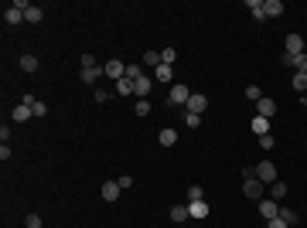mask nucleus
<instances>
[{
    "label": "nucleus",
    "mask_w": 307,
    "mask_h": 228,
    "mask_svg": "<svg viewBox=\"0 0 307 228\" xmlns=\"http://www.w3.org/2000/svg\"><path fill=\"white\" fill-rule=\"evenodd\" d=\"M137 116H151V102H147V99L137 102Z\"/></svg>",
    "instance_id": "34"
},
{
    "label": "nucleus",
    "mask_w": 307,
    "mask_h": 228,
    "mask_svg": "<svg viewBox=\"0 0 307 228\" xmlns=\"http://www.w3.org/2000/svg\"><path fill=\"white\" fill-rule=\"evenodd\" d=\"M144 65L157 68V65H160V51H147V55H144Z\"/></svg>",
    "instance_id": "31"
},
{
    "label": "nucleus",
    "mask_w": 307,
    "mask_h": 228,
    "mask_svg": "<svg viewBox=\"0 0 307 228\" xmlns=\"http://www.w3.org/2000/svg\"><path fill=\"white\" fill-rule=\"evenodd\" d=\"M24 225H27V228H41V218H38V215H27Z\"/></svg>",
    "instance_id": "36"
},
{
    "label": "nucleus",
    "mask_w": 307,
    "mask_h": 228,
    "mask_svg": "<svg viewBox=\"0 0 307 228\" xmlns=\"http://www.w3.org/2000/svg\"><path fill=\"white\" fill-rule=\"evenodd\" d=\"M259 147H263V150H273V147H277V140L266 133V137H259Z\"/></svg>",
    "instance_id": "35"
},
{
    "label": "nucleus",
    "mask_w": 307,
    "mask_h": 228,
    "mask_svg": "<svg viewBox=\"0 0 307 228\" xmlns=\"http://www.w3.org/2000/svg\"><path fill=\"white\" fill-rule=\"evenodd\" d=\"M191 201H205V191H202L198 184H191V187H188V205H191Z\"/></svg>",
    "instance_id": "27"
},
{
    "label": "nucleus",
    "mask_w": 307,
    "mask_h": 228,
    "mask_svg": "<svg viewBox=\"0 0 307 228\" xmlns=\"http://www.w3.org/2000/svg\"><path fill=\"white\" fill-rule=\"evenodd\" d=\"M304 51H307V38H304Z\"/></svg>",
    "instance_id": "38"
},
{
    "label": "nucleus",
    "mask_w": 307,
    "mask_h": 228,
    "mask_svg": "<svg viewBox=\"0 0 307 228\" xmlns=\"http://www.w3.org/2000/svg\"><path fill=\"white\" fill-rule=\"evenodd\" d=\"M304 51V38L301 34H287V51L283 55H301Z\"/></svg>",
    "instance_id": "13"
},
{
    "label": "nucleus",
    "mask_w": 307,
    "mask_h": 228,
    "mask_svg": "<svg viewBox=\"0 0 307 228\" xmlns=\"http://www.w3.org/2000/svg\"><path fill=\"white\" fill-rule=\"evenodd\" d=\"M174 58H178L174 48H164V51H160V65H174Z\"/></svg>",
    "instance_id": "28"
},
{
    "label": "nucleus",
    "mask_w": 307,
    "mask_h": 228,
    "mask_svg": "<svg viewBox=\"0 0 307 228\" xmlns=\"http://www.w3.org/2000/svg\"><path fill=\"white\" fill-rule=\"evenodd\" d=\"M259 215L266 222H273V218H280V205L277 201H259Z\"/></svg>",
    "instance_id": "11"
},
{
    "label": "nucleus",
    "mask_w": 307,
    "mask_h": 228,
    "mask_svg": "<svg viewBox=\"0 0 307 228\" xmlns=\"http://www.w3.org/2000/svg\"><path fill=\"white\" fill-rule=\"evenodd\" d=\"M280 62H283V65H290L294 72H301V75H307V51H301V55H283Z\"/></svg>",
    "instance_id": "6"
},
{
    "label": "nucleus",
    "mask_w": 307,
    "mask_h": 228,
    "mask_svg": "<svg viewBox=\"0 0 307 228\" xmlns=\"http://www.w3.org/2000/svg\"><path fill=\"white\" fill-rule=\"evenodd\" d=\"M41 17H45V10H41L38 3H31V7L24 10V21H27V24H41Z\"/></svg>",
    "instance_id": "19"
},
{
    "label": "nucleus",
    "mask_w": 307,
    "mask_h": 228,
    "mask_svg": "<svg viewBox=\"0 0 307 228\" xmlns=\"http://www.w3.org/2000/svg\"><path fill=\"white\" fill-rule=\"evenodd\" d=\"M191 215H188V205H171V222L174 225H184Z\"/></svg>",
    "instance_id": "15"
},
{
    "label": "nucleus",
    "mask_w": 307,
    "mask_h": 228,
    "mask_svg": "<svg viewBox=\"0 0 307 228\" xmlns=\"http://www.w3.org/2000/svg\"><path fill=\"white\" fill-rule=\"evenodd\" d=\"M246 7L253 10V21H256V24L266 21V14H263V0H246Z\"/></svg>",
    "instance_id": "18"
},
{
    "label": "nucleus",
    "mask_w": 307,
    "mask_h": 228,
    "mask_svg": "<svg viewBox=\"0 0 307 228\" xmlns=\"http://www.w3.org/2000/svg\"><path fill=\"white\" fill-rule=\"evenodd\" d=\"M151 85H154V78H151V75H140L137 82H133V95H140V99H147V92H151Z\"/></svg>",
    "instance_id": "12"
},
{
    "label": "nucleus",
    "mask_w": 307,
    "mask_h": 228,
    "mask_svg": "<svg viewBox=\"0 0 307 228\" xmlns=\"http://www.w3.org/2000/svg\"><path fill=\"white\" fill-rule=\"evenodd\" d=\"M253 133H256V137H266V133H270V119H266V116H253Z\"/></svg>",
    "instance_id": "21"
},
{
    "label": "nucleus",
    "mask_w": 307,
    "mask_h": 228,
    "mask_svg": "<svg viewBox=\"0 0 307 228\" xmlns=\"http://www.w3.org/2000/svg\"><path fill=\"white\" fill-rule=\"evenodd\" d=\"M171 68H174V65H157V68H154V82H167V85H171Z\"/></svg>",
    "instance_id": "22"
},
{
    "label": "nucleus",
    "mask_w": 307,
    "mask_h": 228,
    "mask_svg": "<svg viewBox=\"0 0 307 228\" xmlns=\"http://www.w3.org/2000/svg\"><path fill=\"white\" fill-rule=\"evenodd\" d=\"M157 140H160L164 147H174V143H178V130H160V133H157Z\"/></svg>",
    "instance_id": "23"
},
{
    "label": "nucleus",
    "mask_w": 307,
    "mask_h": 228,
    "mask_svg": "<svg viewBox=\"0 0 307 228\" xmlns=\"http://www.w3.org/2000/svg\"><path fill=\"white\" fill-rule=\"evenodd\" d=\"M246 99H249V102H259V99H263V89H259V85H249V89H246Z\"/></svg>",
    "instance_id": "29"
},
{
    "label": "nucleus",
    "mask_w": 307,
    "mask_h": 228,
    "mask_svg": "<svg viewBox=\"0 0 307 228\" xmlns=\"http://www.w3.org/2000/svg\"><path fill=\"white\" fill-rule=\"evenodd\" d=\"M10 119H14V123H27V119H34V113H31V106L17 102V106H14V113H10Z\"/></svg>",
    "instance_id": "10"
},
{
    "label": "nucleus",
    "mask_w": 307,
    "mask_h": 228,
    "mask_svg": "<svg viewBox=\"0 0 307 228\" xmlns=\"http://www.w3.org/2000/svg\"><path fill=\"white\" fill-rule=\"evenodd\" d=\"M266 228H290L283 218H273V222H266Z\"/></svg>",
    "instance_id": "37"
},
{
    "label": "nucleus",
    "mask_w": 307,
    "mask_h": 228,
    "mask_svg": "<svg viewBox=\"0 0 307 228\" xmlns=\"http://www.w3.org/2000/svg\"><path fill=\"white\" fill-rule=\"evenodd\" d=\"M181 119H184V126H188V130H195V126L202 123V116H195V113H184Z\"/></svg>",
    "instance_id": "32"
},
{
    "label": "nucleus",
    "mask_w": 307,
    "mask_h": 228,
    "mask_svg": "<svg viewBox=\"0 0 307 228\" xmlns=\"http://www.w3.org/2000/svg\"><path fill=\"white\" fill-rule=\"evenodd\" d=\"M263 14H266V17H280V14H283V3H280V0H263Z\"/></svg>",
    "instance_id": "17"
},
{
    "label": "nucleus",
    "mask_w": 307,
    "mask_h": 228,
    "mask_svg": "<svg viewBox=\"0 0 307 228\" xmlns=\"http://www.w3.org/2000/svg\"><path fill=\"white\" fill-rule=\"evenodd\" d=\"M102 72H106L109 78H116V82H120V78H127V65H123L120 58H113V62H106V65H102Z\"/></svg>",
    "instance_id": "7"
},
{
    "label": "nucleus",
    "mask_w": 307,
    "mask_h": 228,
    "mask_svg": "<svg viewBox=\"0 0 307 228\" xmlns=\"http://www.w3.org/2000/svg\"><path fill=\"white\" fill-rule=\"evenodd\" d=\"M188 99H191V89H188L184 82H174V85H171L167 102H171V106H188Z\"/></svg>",
    "instance_id": "3"
},
{
    "label": "nucleus",
    "mask_w": 307,
    "mask_h": 228,
    "mask_svg": "<svg viewBox=\"0 0 307 228\" xmlns=\"http://www.w3.org/2000/svg\"><path fill=\"white\" fill-rule=\"evenodd\" d=\"M297 92H307V75H301V72H294V82H290Z\"/></svg>",
    "instance_id": "30"
},
{
    "label": "nucleus",
    "mask_w": 307,
    "mask_h": 228,
    "mask_svg": "<svg viewBox=\"0 0 307 228\" xmlns=\"http://www.w3.org/2000/svg\"><path fill=\"white\" fill-rule=\"evenodd\" d=\"M3 21H7V27H14V24L24 21V10H17L14 3H7V7H3Z\"/></svg>",
    "instance_id": "9"
},
{
    "label": "nucleus",
    "mask_w": 307,
    "mask_h": 228,
    "mask_svg": "<svg viewBox=\"0 0 307 228\" xmlns=\"http://www.w3.org/2000/svg\"><path fill=\"white\" fill-rule=\"evenodd\" d=\"M120 191H123V187H120L116 181H106L99 194H102V201H116V198H120Z\"/></svg>",
    "instance_id": "14"
},
{
    "label": "nucleus",
    "mask_w": 307,
    "mask_h": 228,
    "mask_svg": "<svg viewBox=\"0 0 307 228\" xmlns=\"http://www.w3.org/2000/svg\"><path fill=\"white\" fill-rule=\"evenodd\" d=\"M270 198H273V201H283V198H287V184H283V181L270 184Z\"/></svg>",
    "instance_id": "24"
},
{
    "label": "nucleus",
    "mask_w": 307,
    "mask_h": 228,
    "mask_svg": "<svg viewBox=\"0 0 307 228\" xmlns=\"http://www.w3.org/2000/svg\"><path fill=\"white\" fill-rule=\"evenodd\" d=\"M116 184H120L123 191H130V187H133V177H130V174H120V177H116Z\"/></svg>",
    "instance_id": "33"
},
{
    "label": "nucleus",
    "mask_w": 307,
    "mask_h": 228,
    "mask_svg": "<svg viewBox=\"0 0 307 228\" xmlns=\"http://www.w3.org/2000/svg\"><path fill=\"white\" fill-rule=\"evenodd\" d=\"M116 95H133V78H120L116 82Z\"/></svg>",
    "instance_id": "25"
},
{
    "label": "nucleus",
    "mask_w": 307,
    "mask_h": 228,
    "mask_svg": "<svg viewBox=\"0 0 307 228\" xmlns=\"http://www.w3.org/2000/svg\"><path fill=\"white\" fill-rule=\"evenodd\" d=\"M78 65H82V68H78V78H82L85 85H96L99 78L106 75V72H102V65H99L92 55H82V62H78Z\"/></svg>",
    "instance_id": "1"
},
{
    "label": "nucleus",
    "mask_w": 307,
    "mask_h": 228,
    "mask_svg": "<svg viewBox=\"0 0 307 228\" xmlns=\"http://www.w3.org/2000/svg\"><path fill=\"white\" fill-rule=\"evenodd\" d=\"M208 211H212V208H208L205 201H191V205H188V215H191V218H208Z\"/></svg>",
    "instance_id": "16"
},
{
    "label": "nucleus",
    "mask_w": 307,
    "mask_h": 228,
    "mask_svg": "<svg viewBox=\"0 0 307 228\" xmlns=\"http://www.w3.org/2000/svg\"><path fill=\"white\" fill-rule=\"evenodd\" d=\"M205 109H208V95H202V92H191V99H188L184 113H195V116H202Z\"/></svg>",
    "instance_id": "5"
},
{
    "label": "nucleus",
    "mask_w": 307,
    "mask_h": 228,
    "mask_svg": "<svg viewBox=\"0 0 307 228\" xmlns=\"http://www.w3.org/2000/svg\"><path fill=\"white\" fill-rule=\"evenodd\" d=\"M242 194H246L249 201H263V194H266V184H263V181H256V177H246V184H242Z\"/></svg>",
    "instance_id": "4"
},
{
    "label": "nucleus",
    "mask_w": 307,
    "mask_h": 228,
    "mask_svg": "<svg viewBox=\"0 0 307 228\" xmlns=\"http://www.w3.org/2000/svg\"><path fill=\"white\" fill-rule=\"evenodd\" d=\"M280 218H283L287 225H297V222H301V215H297L294 208H283V205H280Z\"/></svg>",
    "instance_id": "26"
},
{
    "label": "nucleus",
    "mask_w": 307,
    "mask_h": 228,
    "mask_svg": "<svg viewBox=\"0 0 307 228\" xmlns=\"http://www.w3.org/2000/svg\"><path fill=\"white\" fill-rule=\"evenodd\" d=\"M17 65H21V72H27V75H31V72H38V65H41V62H38L34 55H21V62H17Z\"/></svg>",
    "instance_id": "20"
},
{
    "label": "nucleus",
    "mask_w": 307,
    "mask_h": 228,
    "mask_svg": "<svg viewBox=\"0 0 307 228\" xmlns=\"http://www.w3.org/2000/svg\"><path fill=\"white\" fill-rule=\"evenodd\" d=\"M253 177H256V181H263V184H277V181H280V177H277L273 160H259V163L253 167Z\"/></svg>",
    "instance_id": "2"
},
{
    "label": "nucleus",
    "mask_w": 307,
    "mask_h": 228,
    "mask_svg": "<svg viewBox=\"0 0 307 228\" xmlns=\"http://www.w3.org/2000/svg\"><path fill=\"white\" fill-rule=\"evenodd\" d=\"M256 116H266V119H273V116H277V102H273L270 95H263V99L256 102Z\"/></svg>",
    "instance_id": "8"
}]
</instances>
